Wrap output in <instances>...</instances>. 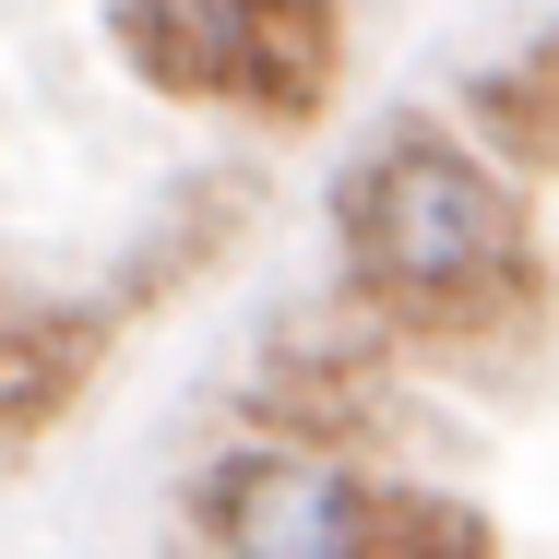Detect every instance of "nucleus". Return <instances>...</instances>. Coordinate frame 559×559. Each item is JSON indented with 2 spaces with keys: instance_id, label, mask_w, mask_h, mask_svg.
<instances>
[{
  "instance_id": "obj_1",
  "label": "nucleus",
  "mask_w": 559,
  "mask_h": 559,
  "mask_svg": "<svg viewBox=\"0 0 559 559\" xmlns=\"http://www.w3.org/2000/svg\"><path fill=\"white\" fill-rule=\"evenodd\" d=\"M334 226L357 250V274H369V298H393L417 322H476L500 286H524L512 191L464 143H441V131H381L369 167L345 179Z\"/></svg>"
},
{
  "instance_id": "obj_3",
  "label": "nucleus",
  "mask_w": 559,
  "mask_h": 559,
  "mask_svg": "<svg viewBox=\"0 0 559 559\" xmlns=\"http://www.w3.org/2000/svg\"><path fill=\"white\" fill-rule=\"evenodd\" d=\"M119 48L167 96H250L262 0H119Z\"/></svg>"
},
{
  "instance_id": "obj_4",
  "label": "nucleus",
  "mask_w": 559,
  "mask_h": 559,
  "mask_svg": "<svg viewBox=\"0 0 559 559\" xmlns=\"http://www.w3.org/2000/svg\"><path fill=\"white\" fill-rule=\"evenodd\" d=\"M322 60H334V0H262V48H250V108L310 119V96H322Z\"/></svg>"
},
{
  "instance_id": "obj_5",
  "label": "nucleus",
  "mask_w": 559,
  "mask_h": 559,
  "mask_svg": "<svg viewBox=\"0 0 559 559\" xmlns=\"http://www.w3.org/2000/svg\"><path fill=\"white\" fill-rule=\"evenodd\" d=\"M476 108L500 119L524 155H559V48H536L524 72H488V84H476Z\"/></svg>"
},
{
  "instance_id": "obj_6",
  "label": "nucleus",
  "mask_w": 559,
  "mask_h": 559,
  "mask_svg": "<svg viewBox=\"0 0 559 559\" xmlns=\"http://www.w3.org/2000/svg\"><path fill=\"white\" fill-rule=\"evenodd\" d=\"M12 405H36V381H24V334L0 322V417H12Z\"/></svg>"
},
{
  "instance_id": "obj_2",
  "label": "nucleus",
  "mask_w": 559,
  "mask_h": 559,
  "mask_svg": "<svg viewBox=\"0 0 559 559\" xmlns=\"http://www.w3.org/2000/svg\"><path fill=\"white\" fill-rule=\"evenodd\" d=\"M191 512H203L215 548H250V559H369L381 500L322 452H226Z\"/></svg>"
}]
</instances>
